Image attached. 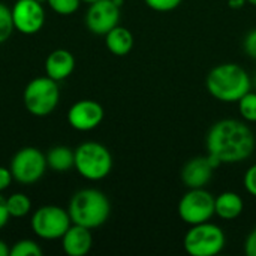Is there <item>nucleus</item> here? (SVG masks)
Wrapping results in <instances>:
<instances>
[{
	"instance_id": "1",
	"label": "nucleus",
	"mask_w": 256,
	"mask_h": 256,
	"mask_svg": "<svg viewBox=\"0 0 256 256\" xmlns=\"http://www.w3.org/2000/svg\"><path fill=\"white\" fill-rule=\"evenodd\" d=\"M256 140L246 122L236 118H222L207 132V154L219 165L240 164L252 156Z\"/></svg>"
},
{
	"instance_id": "2",
	"label": "nucleus",
	"mask_w": 256,
	"mask_h": 256,
	"mask_svg": "<svg viewBox=\"0 0 256 256\" xmlns=\"http://www.w3.org/2000/svg\"><path fill=\"white\" fill-rule=\"evenodd\" d=\"M206 87L212 98L234 104L252 90V78L237 63H220L207 74Z\"/></svg>"
},
{
	"instance_id": "3",
	"label": "nucleus",
	"mask_w": 256,
	"mask_h": 256,
	"mask_svg": "<svg viewBox=\"0 0 256 256\" xmlns=\"http://www.w3.org/2000/svg\"><path fill=\"white\" fill-rule=\"evenodd\" d=\"M68 212L72 224L96 230L106 224L111 214V202L102 190L87 188L74 194Z\"/></svg>"
},
{
	"instance_id": "4",
	"label": "nucleus",
	"mask_w": 256,
	"mask_h": 256,
	"mask_svg": "<svg viewBox=\"0 0 256 256\" xmlns=\"http://www.w3.org/2000/svg\"><path fill=\"white\" fill-rule=\"evenodd\" d=\"M75 165L76 172L88 182H100L106 178L112 170V154L100 142L86 141L80 144L75 150Z\"/></svg>"
},
{
	"instance_id": "5",
	"label": "nucleus",
	"mask_w": 256,
	"mask_h": 256,
	"mask_svg": "<svg viewBox=\"0 0 256 256\" xmlns=\"http://www.w3.org/2000/svg\"><path fill=\"white\" fill-rule=\"evenodd\" d=\"M60 100L58 82L50 76L33 78L24 88L22 102L26 110L34 117H46L57 108Z\"/></svg>"
},
{
	"instance_id": "6",
	"label": "nucleus",
	"mask_w": 256,
	"mask_h": 256,
	"mask_svg": "<svg viewBox=\"0 0 256 256\" xmlns=\"http://www.w3.org/2000/svg\"><path fill=\"white\" fill-rule=\"evenodd\" d=\"M225 244L224 230L210 220L192 225L183 238V248L190 256H216L225 249Z\"/></svg>"
},
{
	"instance_id": "7",
	"label": "nucleus",
	"mask_w": 256,
	"mask_h": 256,
	"mask_svg": "<svg viewBox=\"0 0 256 256\" xmlns=\"http://www.w3.org/2000/svg\"><path fill=\"white\" fill-rule=\"evenodd\" d=\"M72 225L69 212L60 206L48 204L34 210L30 219L32 231L42 240H58Z\"/></svg>"
},
{
	"instance_id": "8",
	"label": "nucleus",
	"mask_w": 256,
	"mask_h": 256,
	"mask_svg": "<svg viewBox=\"0 0 256 256\" xmlns=\"http://www.w3.org/2000/svg\"><path fill=\"white\" fill-rule=\"evenodd\" d=\"M46 168V156L36 147L20 148L9 162L12 178L24 186L38 183L44 177Z\"/></svg>"
},
{
	"instance_id": "9",
	"label": "nucleus",
	"mask_w": 256,
	"mask_h": 256,
	"mask_svg": "<svg viewBox=\"0 0 256 256\" xmlns=\"http://www.w3.org/2000/svg\"><path fill=\"white\" fill-rule=\"evenodd\" d=\"M177 212L180 219L190 226L208 222L214 216V196L206 188L189 189L180 198Z\"/></svg>"
},
{
	"instance_id": "10",
	"label": "nucleus",
	"mask_w": 256,
	"mask_h": 256,
	"mask_svg": "<svg viewBox=\"0 0 256 256\" xmlns=\"http://www.w3.org/2000/svg\"><path fill=\"white\" fill-rule=\"evenodd\" d=\"M10 10L15 30L27 36L40 32L46 21L44 3L38 0H16Z\"/></svg>"
},
{
	"instance_id": "11",
	"label": "nucleus",
	"mask_w": 256,
	"mask_h": 256,
	"mask_svg": "<svg viewBox=\"0 0 256 256\" xmlns=\"http://www.w3.org/2000/svg\"><path fill=\"white\" fill-rule=\"evenodd\" d=\"M120 4L114 0H96L86 12L87 28L99 36H105L110 30L118 26Z\"/></svg>"
},
{
	"instance_id": "12",
	"label": "nucleus",
	"mask_w": 256,
	"mask_h": 256,
	"mask_svg": "<svg viewBox=\"0 0 256 256\" xmlns=\"http://www.w3.org/2000/svg\"><path fill=\"white\" fill-rule=\"evenodd\" d=\"M105 117L104 106L93 99L76 100L68 111V123L80 132L96 129Z\"/></svg>"
},
{
	"instance_id": "13",
	"label": "nucleus",
	"mask_w": 256,
	"mask_h": 256,
	"mask_svg": "<svg viewBox=\"0 0 256 256\" xmlns=\"http://www.w3.org/2000/svg\"><path fill=\"white\" fill-rule=\"evenodd\" d=\"M220 165L207 156H196L189 159L182 168V182L188 189H201L206 188L214 174V170Z\"/></svg>"
},
{
	"instance_id": "14",
	"label": "nucleus",
	"mask_w": 256,
	"mask_h": 256,
	"mask_svg": "<svg viewBox=\"0 0 256 256\" xmlns=\"http://www.w3.org/2000/svg\"><path fill=\"white\" fill-rule=\"evenodd\" d=\"M60 240L63 252L68 256H86L93 246L92 230L76 224H72Z\"/></svg>"
},
{
	"instance_id": "15",
	"label": "nucleus",
	"mask_w": 256,
	"mask_h": 256,
	"mask_svg": "<svg viewBox=\"0 0 256 256\" xmlns=\"http://www.w3.org/2000/svg\"><path fill=\"white\" fill-rule=\"evenodd\" d=\"M75 69V57L69 50L57 48L48 54L45 58V72L46 76L60 82L72 75Z\"/></svg>"
},
{
	"instance_id": "16",
	"label": "nucleus",
	"mask_w": 256,
	"mask_h": 256,
	"mask_svg": "<svg viewBox=\"0 0 256 256\" xmlns=\"http://www.w3.org/2000/svg\"><path fill=\"white\" fill-rule=\"evenodd\" d=\"M243 210H244V201L236 192L226 190L214 196V214L222 220H234L240 218Z\"/></svg>"
},
{
	"instance_id": "17",
	"label": "nucleus",
	"mask_w": 256,
	"mask_h": 256,
	"mask_svg": "<svg viewBox=\"0 0 256 256\" xmlns=\"http://www.w3.org/2000/svg\"><path fill=\"white\" fill-rule=\"evenodd\" d=\"M105 45L108 51L117 57L128 56L134 48V34L123 26H116L105 34Z\"/></svg>"
},
{
	"instance_id": "18",
	"label": "nucleus",
	"mask_w": 256,
	"mask_h": 256,
	"mask_svg": "<svg viewBox=\"0 0 256 256\" xmlns=\"http://www.w3.org/2000/svg\"><path fill=\"white\" fill-rule=\"evenodd\" d=\"M45 156L48 168L56 172H68L75 165V152L68 146H54Z\"/></svg>"
},
{
	"instance_id": "19",
	"label": "nucleus",
	"mask_w": 256,
	"mask_h": 256,
	"mask_svg": "<svg viewBox=\"0 0 256 256\" xmlns=\"http://www.w3.org/2000/svg\"><path fill=\"white\" fill-rule=\"evenodd\" d=\"M6 206H8V212L10 214V218L20 219V218H26L30 210H32V201L26 194L21 192H15L10 196L6 198Z\"/></svg>"
},
{
	"instance_id": "20",
	"label": "nucleus",
	"mask_w": 256,
	"mask_h": 256,
	"mask_svg": "<svg viewBox=\"0 0 256 256\" xmlns=\"http://www.w3.org/2000/svg\"><path fill=\"white\" fill-rule=\"evenodd\" d=\"M238 112L246 123H256V92H248L238 102Z\"/></svg>"
},
{
	"instance_id": "21",
	"label": "nucleus",
	"mask_w": 256,
	"mask_h": 256,
	"mask_svg": "<svg viewBox=\"0 0 256 256\" xmlns=\"http://www.w3.org/2000/svg\"><path fill=\"white\" fill-rule=\"evenodd\" d=\"M15 32L12 10L8 4L0 2V44H4Z\"/></svg>"
},
{
	"instance_id": "22",
	"label": "nucleus",
	"mask_w": 256,
	"mask_h": 256,
	"mask_svg": "<svg viewBox=\"0 0 256 256\" xmlns=\"http://www.w3.org/2000/svg\"><path fill=\"white\" fill-rule=\"evenodd\" d=\"M40 246L30 238L18 240L12 248H10V256H42Z\"/></svg>"
},
{
	"instance_id": "23",
	"label": "nucleus",
	"mask_w": 256,
	"mask_h": 256,
	"mask_svg": "<svg viewBox=\"0 0 256 256\" xmlns=\"http://www.w3.org/2000/svg\"><path fill=\"white\" fill-rule=\"evenodd\" d=\"M46 4L58 15H72L80 9L81 0H46Z\"/></svg>"
},
{
	"instance_id": "24",
	"label": "nucleus",
	"mask_w": 256,
	"mask_h": 256,
	"mask_svg": "<svg viewBox=\"0 0 256 256\" xmlns=\"http://www.w3.org/2000/svg\"><path fill=\"white\" fill-rule=\"evenodd\" d=\"M183 0H144V3L156 12H171L182 4Z\"/></svg>"
},
{
	"instance_id": "25",
	"label": "nucleus",
	"mask_w": 256,
	"mask_h": 256,
	"mask_svg": "<svg viewBox=\"0 0 256 256\" xmlns=\"http://www.w3.org/2000/svg\"><path fill=\"white\" fill-rule=\"evenodd\" d=\"M243 184H244V189L249 195L255 196L256 198V164L250 165L248 168V171L244 172V177H243Z\"/></svg>"
},
{
	"instance_id": "26",
	"label": "nucleus",
	"mask_w": 256,
	"mask_h": 256,
	"mask_svg": "<svg viewBox=\"0 0 256 256\" xmlns=\"http://www.w3.org/2000/svg\"><path fill=\"white\" fill-rule=\"evenodd\" d=\"M243 48H244V52H246L250 58L256 60V28H252V30L244 36Z\"/></svg>"
},
{
	"instance_id": "27",
	"label": "nucleus",
	"mask_w": 256,
	"mask_h": 256,
	"mask_svg": "<svg viewBox=\"0 0 256 256\" xmlns=\"http://www.w3.org/2000/svg\"><path fill=\"white\" fill-rule=\"evenodd\" d=\"M12 174H10V170L6 168V166H0V194L3 190H6L10 183H12Z\"/></svg>"
},
{
	"instance_id": "28",
	"label": "nucleus",
	"mask_w": 256,
	"mask_h": 256,
	"mask_svg": "<svg viewBox=\"0 0 256 256\" xmlns=\"http://www.w3.org/2000/svg\"><path fill=\"white\" fill-rule=\"evenodd\" d=\"M244 252L248 256H256V228L249 232L244 242Z\"/></svg>"
},
{
	"instance_id": "29",
	"label": "nucleus",
	"mask_w": 256,
	"mask_h": 256,
	"mask_svg": "<svg viewBox=\"0 0 256 256\" xmlns=\"http://www.w3.org/2000/svg\"><path fill=\"white\" fill-rule=\"evenodd\" d=\"M10 214L8 212V206H6V198L2 196L0 194V230H3L6 226V224L9 222Z\"/></svg>"
},
{
	"instance_id": "30",
	"label": "nucleus",
	"mask_w": 256,
	"mask_h": 256,
	"mask_svg": "<svg viewBox=\"0 0 256 256\" xmlns=\"http://www.w3.org/2000/svg\"><path fill=\"white\" fill-rule=\"evenodd\" d=\"M248 0H228V4L231 9H242Z\"/></svg>"
},
{
	"instance_id": "31",
	"label": "nucleus",
	"mask_w": 256,
	"mask_h": 256,
	"mask_svg": "<svg viewBox=\"0 0 256 256\" xmlns=\"http://www.w3.org/2000/svg\"><path fill=\"white\" fill-rule=\"evenodd\" d=\"M9 254H10V248L3 240H0V256H8Z\"/></svg>"
},
{
	"instance_id": "32",
	"label": "nucleus",
	"mask_w": 256,
	"mask_h": 256,
	"mask_svg": "<svg viewBox=\"0 0 256 256\" xmlns=\"http://www.w3.org/2000/svg\"><path fill=\"white\" fill-rule=\"evenodd\" d=\"M250 78H252V88L256 92V72L254 74V76H250Z\"/></svg>"
},
{
	"instance_id": "33",
	"label": "nucleus",
	"mask_w": 256,
	"mask_h": 256,
	"mask_svg": "<svg viewBox=\"0 0 256 256\" xmlns=\"http://www.w3.org/2000/svg\"><path fill=\"white\" fill-rule=\"evenodd\" d=\"M81 2H84V3H87V4H92V3H94L96 0H81Z\"/></svg>"
},
{
	"instance_id": "34",
	"label": "nucleus",
	"mask_w": 256,
	"mask_h": 256,
	"mask_svg": "<svg viewBox=\"0 0 256 256\" xmlns=\"http://www.w3.org/2000/svg\"><path fill=\"white\" fill-rule=\"evenodd\" d=\"M248 3H249V4H252V6H255V8H256V0H248Z\"/></svg>"
},
{
	"instance_id": "35",
	"label": "nucleus",
	"mask_w": 256,
	"mask_h": 256,
	"mask_svg": "<svg viewBox=\"0 0 256 256\" xmlns=\"http://www.w3.org/2000/svg\"><path fill=\"white\" fill-rule=\"evenodd\" d=\"M114 2H117V3H118V4H120V6H122V4H123V2H124V0H114Z\"/></svg>"
},
{
	"instance_id": "36",
	"label": "nucleus",
	"mask_w": 256,
	"mask_h": 256,
	"mask_svg": "<svg viewBox=\"0 0 256 256\" xmlns=\"http://www.w3.org/2000/svg\"><path fill=\"white\" fill-rule=\"evenodd\" d=\"M38 2H40V3H46V0H38Z\"/></svg>"
}]
</instances>
